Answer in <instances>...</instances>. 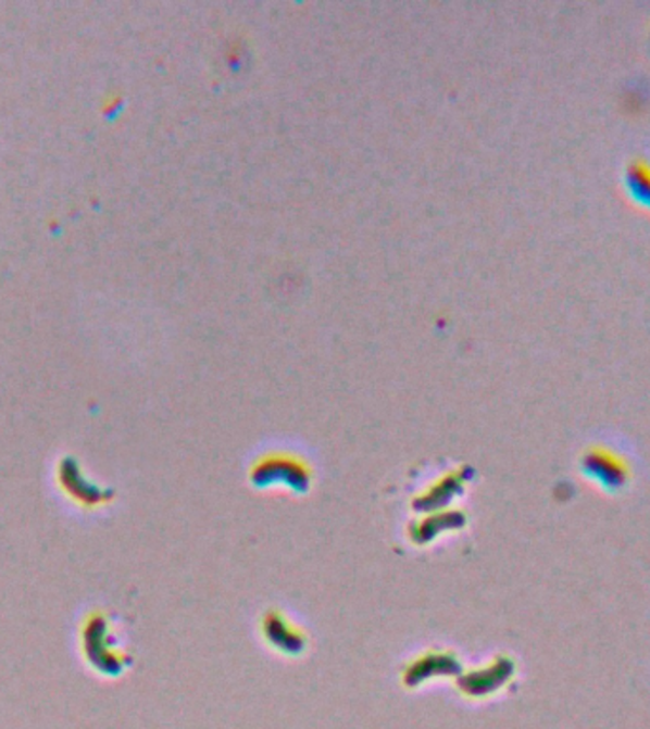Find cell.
Masks as SVG:
<instances>
[{
  "label": "cell",
  "mask_w": 650,
  "mask_h": 729,
  "mask_svg": "<svg viewBox=\"0 0 650 729\" xmlns=\"http://www.w3.org/2000/svg\"><path fill=\"white\" fill-rule=\"evenodd\" d=\"M628 187L632 194L636 196L639 202L650 205V166L643 162H636L628 169Z\"/></svg>",
  "instance_id": "1"
}]
</instances>
